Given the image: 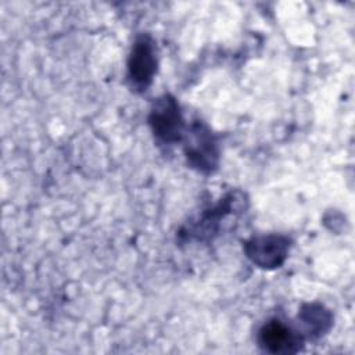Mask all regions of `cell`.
Masks as SVG:
<instances>
[{"label":"cell","instance_id":"cell-1","mask_svg":"<svg viewBox=\"0 0 355 355\" xmlns=\"http://www.w3.org/2000/svg\"><path fill=\"white\" fill-rule=\"evenodd\" d=\"M187 164L202 173H212L219 165V144L211 129L201 121H194L183 140Z\"/></svg>","mask_w":355,"mask_h":355},{"label":"cell","instance_id":"cell-2","mask_svg":"<svg viewBox=\"0 0 355 355\" xmlns=\"http://www.w3.org/2000/svg\"><path fill=\"white\" fill-rule=\"evenodd\" d=\"M148 125L155 139L162 144H175L183 140L186 123L175 97L164 94L158 97L150 110Z\"/></svg>","mask_w":355,"mask_h":355},{"label":"cell","instance_id":"cell-3","mask_svg":"<svg viewBox=\"0 0 355 355\" xmlns=\"http://www.w3.org/2000/svg\"><path fill=\"white\" fill-rule=\"evenodd\" d=\"M157 49L153 37L139 35L128 58V80L137 92H146L157 73Z\"/></svg>","mask_w":355,"mask_h":355},{"label":"cell","instance_id":"cell-4","mask_svg":"<svg viewBox=\"0 0 355 355\" xmlns=\"http://www.w3.org/2000/svg\"><path fill=\"white\" fill-rule=\"evenodd\" d=\"M291 240L284 234L254 236L244 243L247 258L261 269L280 268L288 257Z\"/></svg>","mask_w":355,"mask_h":355},{"label":"cell","instance_id":"cell-5","mask_svg":"<svg viewBox=\"0 0 355 355\" xmlns=\"http://www.w3.org/2000/svg\"><path fill=\"white\" fill-rule=\"evenodd\" d=\"M259 347L270 354H297L302 349L305 338L300 330L287 322L272 318L258 330Z\"/></svg>","mask_w":355,"mask_h":355},{"label":"cell","instance_id":"cell-6","mask_svg":"<svg viewBox=\"0 0 355 355\" xmlns=\"http://www.w3.org/2000/svg\"><path fill=\"white\" fill-rule=\"evenodd\" d=\"M245 202V197L241 191H232L220 198L212 208L205 209L200 218L193 223L184 227L180 233L187 239L196 240H207L216 234L219 229V223L229 214L234 212V209H241Z\"/></svg>","mask_w":355,"mask_h":355},{"label":"cell","instance_id":"cell-7","mask_svg":"<svg viewBox=\"0 0 355 355\" xmlns=\"http://www.w3.org/2000/svg\"><path fill=\"white\" fill-rule=\"evenodd\" d=\"M300 333L304 338L318 340L323 337L333 326L331 312L319 302L304 304L298 312Z\"/></svg>","mask_w":355,"mask_h":355}]
</instances>
